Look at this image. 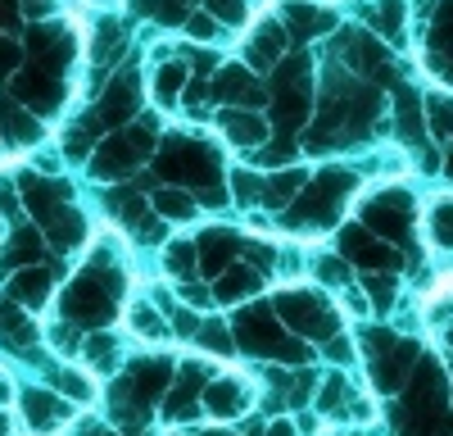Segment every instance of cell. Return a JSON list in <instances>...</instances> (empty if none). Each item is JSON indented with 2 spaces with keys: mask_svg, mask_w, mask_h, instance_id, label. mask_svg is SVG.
I'll return each instance as SVG.
<instances>
[{
  "mask_svg": "<svg viewBox=\"0 0 453 436\" xmlns=\"http://www.w3.org/2000/svg\"><path fill=\"white\" fill-rule=\"evenodd\" d=\"M277 314L290 323V332H326V327H331V318L322 314V305L313 296H299V291L277 300Z\"/></svg>",
  "mask_w": 453,
  "mask_h": 436,
  "instance_id": "6da1fadb",
  "label": "cell"
},
{
  "mask_svg": "<svg viewBox=\"0 0 453 436\" xmlns=\"http://www.w3.org/2000/svg\"><path fill=\"white\" fill-rule=\"evenodd\" d=\"M0 132H5L14 145H36V141H42V119H36L27 105L5 100V105H0Z\"/></svg>",
  "mask_w": 453,
  "mask_h": 436,
  "instance_id": "7a4b0ae2",
  "label": "cell"
},
{
  "mask_svg": "<svg viewBox=\"0 0 453 436\" xmlns=\"http://www.w3.org/2000/svg\"><path fill=\"white\" fill-rule=\"evenodd\" d=\"M345 250L367 269H399V254L386 241H376L372 232H345Z\"/></svg>",
  "mask_w": 453,
  "mask_h": 436,
  "instance_id": "3957f363",
  "label": "cell"
},
{
  "mask_svg": "<svg viewBox=\"0 0 453 436\" xmlns=\"http://www.w3.org/2000/svg\"><path fill=\"white\" fill-rule=\"evenodd\" d=\"M64 309H68V318L91 323V318H104L113 305L104 309V286L87 277V282H78V286H68V305H64Z\"/></svg>",
  "mask_w": 453,
  "mask_h": 436,
  "instance_id": "277c9868",
  "label": "cell"
},
{
  "mask_svg": "<svg viewBox=\"0 0 453 436\" xmlns=\"http://www.w3.org/2000/svg\"><path fill=\"white\" fill-rule=\"evenodd\" d=\"M136 164H141V155H136V145H132L127 136L104 141L100 151H96V173H100V177H123V173H132Z\"/></svg>",
  "mask_w": 453,
  "mask_h": 436,
  "instance_id": "5b68a950",
  "label": "cell"
},
{
  "mask_svg": "<svg viewBox=\"0 0 453 436\" xmlns=\"http://www.w3.org/2000/svg\"><path fill=\"white\" fill-rule=\"evenodd\" d=\"M23 405H27V423H32V432H55L59 423H68V405H64V400H55V395H36V391H27V400H23Z\"/></svg>",
  "mask_w": 453,
  "mask_h": 436,
  "instance_id": "8992f818",
  "label": "cell"
},
{
  "mask_svg": "<svg viewBox=\"0 0 453 436\" xmlns=\"http://www.w3.org/2000/svg\"><path fill=\"white\" fill-rule=\"evenodd\" d=\"M367 223H372L376 237H403V228H408V200L386 196L381 205L367 209Z\"/></svg>",
  "mask_w": 453,
  "mask_h": 436,
  "instance_id": "52a82bcc",
  "label": "cell"
},
{
  "mask_svg": "<svg viewBox=\"0 0 453 436\" xmlns=\"http://www.w3.org/2000/svg\"><path fill=\"white\" fill-rule=\"evenodd\" d=\"M10 296H14L23 309H42L46 296H50V273H46V269H23V273L10 282Z\"/></svg>",
  "mask_w": 453,
  "mask_h": 436,
  "instance_id": "ba28073f",
  "label": "cell"
},
{
  "mask_svg": "<svg viewBox=\"0 0 453 436\" xmlns=\"http://www.w3.org/2000/svg\"><path fill=\"white\" fill-rule=\"evenodd\" d=\"M19 187H23V205H27L36 218H42V223H46V218H50V214L64 205V191L55 187V182H36V177H23Z\"/></svg>",
  "mask_w": 453,
  "mask_h": 436,
  "instance_id": "9c48e42d",
  "label": "cell"
},
{
  "mask_svg": "<svg viewBox=\"0 0 453 436\" xmlns=\"http://www.w3.org/2000/svg\"><path fill=\"white\" fill-rule=\"evenodd\" d=\"M46 223H50V241H55L59 250L78 245V241L87 237V218H82L78 209H68V205H59V209L46 218Z\"/></svg>",
  "mask_w": 453,
  "mask_h": 436,
  "instance_id": "30bf717a",
  "label": "cell"
},
{
  "mask_svg": "<svg viewBox=\"0 0 453 436\" xmlns=\"http://www.w3.org/2000/svg\"><path fill=\"white\" fill-rule=\"evenodd\" d=\"M281 42H286V36L277 32V23H263V27H258V36H250L245 59H250L254 68H268V64H277V59H281Z\"/></svg>",
  "mask_w": 453,
  "mask_h": 436,
  "instance_id": "8fae6325",
  "label": "cell"
},
{
  "mask_svg": "<svg viewBox=\"0 0 453 436\" xmlns=\"http://www.w3.org/2000/svg\"><path fill=\"white\" fill-rule=\"evenodd\" d=\"M232 254H236V241H232V237L209 232V237L200 241V264H204V273H209V277H218V273L232 269Z\"/></svg>",
  "mask_w": 453,
  "mask_h": 436,
  "instance_id": "7c38bea8",
  "label": "cell"
},
{
  "mask_svg": "<svg viewBox=\"0 0 453 436\" xmlns=\"http://www.w3.org/2000/svg\"><path fill=\"white\" fill-rule=\"evenodd\" d=\"M222 128H226V136L241 141V145H258V141H268V123L254 119V114H245V109H232V114H222Z\"/></svg>",
  "mask_w": 453,
  "mask_h": 436,
  "instance_id": "4fadbf2b",
  "label": "cell"
},
{
  "mask_svg": "<svg viewBox=\"0 0 453 436\" xmlns=\"http://www.w3.org/2000/svg\"><path fill=\"white\" fill-rule=\"evenodd\" d=\"M309 182V173L304 168H295V173H277L273 182H268V191H263V200L268 205H290L295 196H299V187Z\"/></svg>",
  "mask_w": 453,
  "mask_h": 436,
  "instance_id": "5bb4252c",
  "label": "cell"
},
{
  "mask_svg": "<svg viewBox=\"0 0 453 436\" xmlns=\"http://www.w3.org/2000/svg\"><path fill=\"white\" fill-rule=\"evenodd\" d=\"M204 405H209V414H218V418L241 414V386H232V382L209 386V391H204Z\"/></svg>",
  "mask_w": 453,
  "mask_h": 436,
  "instance_id": "9a60e30c",
  "label": "cell"
},
{
  "mask_svg": "<svg viewBox=\"0 0 453 436\" xmlns=\"http://www.w3.org/2000/svg\"><path fill=\"white\" fill-rule=\"evenodd\" d=\"M181 87H186V68L181 64H164L159 78H155V100L159 105H177L181 100Z\"/></svg>",
  "mask_w": 453,
  "mask_h": 436,
  "instance_id": "2e32d148",
  "label": "cell"
},
{
  "mask_svg": "<svg viewBox=\"0 0 453 436\" xmlns=\"http://www.w3.org/2000/svg\"><path fill=\"white\" fill-rule=\"evenodd\" d=\"M155 209L164 218H191L196 214V196H186L177 187H164V191H155Z\"/></svg>",
  "mask_w": 453,
  "mask_h": 436,
  "instance_id": "e0dca14e",
  "label": "cell"
},
{
  "mask_svg": "<svg viewBox=\"0 0 453 436\" xmlns=\"http://www.w3.org/2000/svg\"><path fill=\"white\" fill-rule=\"evenodd\" d=\"M349 64L354 68H376V64H386V51L376 36H354L349 42Z\"/></svg>",
  "mask_w": 453,
  "mask_h": 436,
  "instance_id": "ac0fdd59",
  "label": "cell"
},
{
  "mask_svg": "<svg viewBox=\"0 0 453 436\" xmlns=\"http://www.w3.org/2000/svg\"><path fill=\"white\" fill-rule=\"evenodd\" d=\"M426 128H431L435 136L453 132V100H449V96H431V100H426Z\"/></svg>",
  "mask_w": 453,
  "mask_h": 436,
  "instance_id": "d6986e66",
  "label": "cell"
},
{
  "mask_svg": "<svg viewBox=\"0 0 453 436\" xmlns=\"http://www.w3.org/2000/svg\"><path fill=\"white\" fill-rule=\"evenodd\" d=\"M431 241L435 245H453V200H440L435 209H431Z\"/></svg>",
  "mask_w": 453,
  "mask_h": 436,
  "instance_id": "ffe728a7",
  "label": "cell"
},
{
  "mask_svg": "<svg viewBox=\"0 0 453 436\" xmlns=\"http://www.w3.org/2000/svg\"><path fill=\"white\" fill-rule=\"evenodd\" d=\"M254 282H258V277H254L250 269H236V264H232V273H226V277L218 282V291H213V296L226 305V300H236L241 291H245V286H254Z\"/></svg>",
  "mask_w": 453,
  "mask_h": 436,
  "instance_id": "44dd1931",
  "label": "cell"
},
{
  "mask_svg": "<svg viewBox=\"0 0 453 436\" xmlns=\"http://www.w3.org/2000/svg\"><path fill=\"white\" fill-rule=\"evenodd\" d=\"M399 132H403V141H422V109H418V100H412L408 91H403V109H399Z\"/></svg>",
  "mask_w": 453,
  "mask_h": 436,
  "instance_id": "7402d4cb",
  "label": "cell"
},
{
  "mask_svg": "<svg viewBox=\"0 0 453 436\" xmlns=\"http://www.w3.org/2000/svg\"><path fill=\"white\" fill-rule=\"evenodd\" d=\"M232 187H236V200H241V205H254V200H263L268 182H263V177H250L245 168H236V173H232Z\"/></svg>",
  "mask_w": 453,
  "mask_h": 436,
  "instance_id": "603a6c76",
  "label": "cell"
},
{
  "mask_svg": "<svg viewBox=\"0 0 453 436\" xmlns=\"http://www.w3.org/2000/svg\"><path fill=\"white\" fill-rule=\"evenodd\" d=\"M191 269H196V245L191 241H173L168 245V273L173 277H186Z\"/></svg>",
  "mask_w": 453,
  "mask_h": 436,
  "instance_id": "cb8c5ba5",
  "label": "cell"
},
{
  "mask_svg": "<svg viewBox=\"0 0 453 436\" xmlns=\"http://www.w3.org/2000/svg\"><path fill=\"white\" fill-rule=\"evenodd\" d=\"M0 332H10V341L14 346H23V341H32V327H27V318L19 314V309H0Z\"/></svg>",
  "mask_w": 453,
  "mask_h": 436,
  "instance_id": "d4e9b609",
  "label": "cell"
},
{
  "mask_svg": "<svg viewBox=\"0 0 453 436\" xmlns=\"http://www.w3.org/2000/svg\"><path fill=\"white\" fill-rule=\"evenodd\" d=\"M186 32H191L196 42H213V36H218V14H213V10L191 14V19H186Z\"/></svg>",
  "mask_w": 453,
  "mask_h": 436,
  "instance_id": "484cf974",
  "label": "cell"
},
{
  "mask_svg": "<svg viewBox=\"0 0 453 436\" xmlns=\"http://www.w3.org/2000/svg\"><path fill=\"white\" fill-rule=\"evenodd\" d=\"M200 346H209L218 354H232V337H226V327H218V323H204L200 327Z\"/></svg>",
  "mask_w": 453,
  "mask_h": 436,
  "instance_id": "4316f807",
  "label": "cell"
},
{
  "mask_svg": "<svg viewBox=\"0 0 453 436\" xmlns=\"http://www.w3.org/2000/svg\"><path fill=\"white\" fill-rule=\"evenodd\" d=\"M55 382H59L68 395H78V400H91V395H96V386H91L87 378H78L73 369H68V373H55Z\"/></svg>",
  "mask_w": 453,
  "mask_h": 436,
  "instance_id": "83f0119b",
  "label": "cell"
},
{
  "mask_svg": "<svg viewBox=\"0 0 453 436\" xmlns=\"http://www.w3.org/2000/svg\"><path fill=\"white\" fill-rule=\"evenodd\" d=\"M132 323L141 327V332H145L150 341H159V337H164V323H159L155 314H132Z\"/></svg>",
  "mask_w": 453,
  "mask_h": 436,
  "instance_id": "f1b7e54d",
  "label": "cell"
},
{
  "mask_svg": "<svg viewBox=\"0 0 453 436\" xmlns=\"http://www.w3.org/2000/svg\"><path fill=\"white\" fill-rule=\"evenodd\" d=\"M318 277H322V282H345L349 273L340 269V260H318Z\"/></svg>",
  "mask_w": 453,
  "mask_h": 436,
  "instance_id": "f546056e",
  "label": "cell"
},
{
  "mask_svg": "<svg viewBox=\"0 0 453 436\" xmlns=\"http://www.w3.org/2000/svg\"><path fill=\"white\" fill-rule=\"evenodd\" d=\"M10 191H14L10 182H0V214H5L10 223H14V218H19V205H14V196H10Z\"/></svg>",
  "mask_w": 453,
  "mask_h": 436,
  "instance_id": "4dcf8cb0",
  "label": "cell"
},
{
  "mask_svg": "<svg viewBox=\"0 0 453 436\" xmlns=\"http://www.w3.org/2000/svg\"><path fill=\"white\" fill-rule=\"evenodd\" d=\"M181 296L191 300L196 309H204V305H209V291H204V286H196V282H186V286H181Z\"/></svg>",
  "mask_w": 453,
  "mask_h": 436,
  "instance_id": "1f68e13d",
  "label": "cell"
},
{
  "mask_svg": "<svg viewBox=\"0 0 453 436\" xmlns=\"http://www.w3.org/2000/svg\"><path fill=\"white\" fill-rule=\"evenodd\" d=\"M50 5H55V0H23V10H27L32 19H46V14H50Z\"/></svg>",
  "mask_w": 453,
  "mask_h": 436,
  "instance_id": "d6a6232c",
  "label": "cell"
},
{
  "mask_svg": "<svg viewBox=\"0 0 453 436\" xmlns=\"http://www.w3.org/2000/svg\"><path fill=\"white\" fill-rule=\"evenodd\" d=\"M14 64H19V51H14V42H0V68L10 73Z\"/></svg>",
  "mask_w": 453,
  "mask_h": 436,
  "instance_id": "836d02e7",
  "label": "cell"
},
{
  "mask_svg": "<svg viewBox=\"0 0 453 436\" xmlns=\"http://www.w3.org/2000/svg\"><path fill=\"white\" fill-rule=\"evenodd\" d=\"M5 400H10V378L0 373V405H5Z\"/></svg>",
  "mask_w": 453,
  "mask_h": 436,
  "instance_id": "e575fe53",
  "label": "cell"
},
{
  "mask_svg": "<svg viewBox=\"0 0 453 436\" xmlns=\"http://www.w3.org/2000/svg\"><path fill=\"white\" fill-rule=\"evenodd\" d=\"M273 436H290V432H286V427H281V423H277V427H273Z\"/></svg>",
  "mask_w": 453,
  "mask_h": 436,
  "instance_id": "d590c367",
  "label": "cell"
},
{
  "mask_svg": "<svg viewBox=\"0 0 453 436\" xmlns=\"http://www.w3.org/2000/svg\"><path fill=\"white\" fill-rule=\"evenodd\" d=\"M209 436H232V432H209Z\"/></svg>",
  "mask_w": 453,
  "mask_h": 436,
  "instance_id": "8d00e7d4",
  "label": "cell"
},
{
  "mask_svg": "<svg viewBox=\"0 0 453 436\" xmlns=\"http://www.w3.org/2000/svg\"><path fill=\"white\" fill-rule=\"evenodd\" d=\"M0 436H5V418H0Z\"/></svg>",
  "mask_w": 453,
  "mask_h": 436,
  "instance_id": "74e56055",
  "label": "cell"
},
{
  "mask_svg": "<svg viewBox=\"0 0 453 436\" xmlns=\"http://www.w3.org/2000/svg\"><path fill=\"white\" fill-rule=\"evenodd\" d=\"M449 177H453V160H449Z\"/></svg>",
  "mask_w": 453,
  "mask_h": 436,
  "instance_id": "f35d334b",
  "label": "cell"
},
{
  "mask_svg": "<svg viewBox=\"0 0 453 436\" xmlns=\"http://www.w3.org/2000/svg\"><path fill=\"white\" fill-rule=\"evenodd\" d=\"M449 346H453V332H449Z\"/></svg>",
  "mask_w": 453,
  "mask_h": 436,
  "instance_id": "ab89813d",
  "label": "cell"
}]
</instances>
